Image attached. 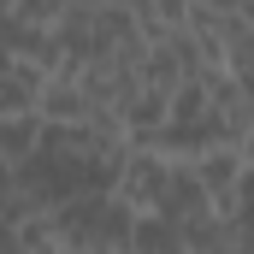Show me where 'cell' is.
Returning a JSON list of instances; mask_svg holds the SVG:
<instances>
[{"label": "cell", "instance_id": "4", "mask_svg": "<svg viewBox=\"0 0 254 254\" xmlns=\"http://www.w3.org/2000/svg\"><path fill=\"white\" fill-rule=\"evenodd\" d=\"M42 89H48V71L42 65L6 60L0 65V119H30L42 107Z\"/></svg>", "mask_w": 254, "mask_h": 254}, {"label": "cell", "instance_id": "2", "mask_svg": "<svg viewBox=\"0 0 254 254\" xmlns=\"http://www.w3.org/2000/svg\"><path fill=\"white\" fill-rule=\"evenodd\" d=\"M178 178V160L160 154V148H125L119 172H113V195L125 201L130 213H160V201Z\"/></svg>", "mask_w": 254, "mask_h": 254}, {"label": "cell", "instance_id": "3", "mask_svg": "<svg viewBox=\"0 0 254 254\" xmlns=\"http://www.w3.org/2000/svg\"><path fill=\"white\" fill-rule=\"evenodd\" d=\"M195 172V184L213 195V207L225 201V195L243 184V172H249V154H243V142H213V148H201L195 160H184Z\"/></svg>", "mask_w": 254, "mask_h": 254}, {"label": "cell", "instance_id": "6", "mask_svg": "<svg viewBox=\"0 0 254 254\" xmlns=\"http://www.w3.org/2000/svg\"><path fill=\"white\" fill-rule=\"evenodd\" d=\"M77 0H18L12 6V18H24V24H42V30H54L65 12H71Z\"/></svg>", "mask_w": 254, "mask_h": 254}, {"label": "cell", "instance_id": "5", "mask_svg": "<svg viewBox=\"0 0 254 254\" xmlns=\"http://www.w3.org/2000/svg\"><path fill=\"white\" fill-rule=\"evenodd\" d=\"M42 154V119L30 113V119H0V160H12V166H24V160H36Z\"/></svg>", "mask_w": 254, "mask_h": 254}, {"label": "cell", "instance_id": "1", "mask_svg": "<svg viewBox=\"0 0 254 254\" xmlns=\"http://www.w3.org/2000/svg\"><path fill=\"white\" fill-rule=\"evenodd\" d=\"M54 237L65 254H130L136 243V213L113 190L71 195L54 207Z\"/></svg>", "mask_w": 254, "mask_h": 254}, {"label": "cell", "instance_id": "7", "mask_svg": "<svg viewBox=\"0 0 254 254\" xmlns=\"http://www.w3.org/2000/svg\"><path fill=\"white\" fill-rule=\"evenodd\" d=\"M12 184H18V166H12V160H0V213H6V195H12Z\"/></svg>", "mask_w": 254, "mask_h": 254}, {"label": "cell", "instance_id": "8", "mask_svg": "<svg viewBox=\"0 0 254 254\" xmlns=\"http://www.w3.org/2000/svg\"><path fill=\"white\" fill-rule=\"evenodd\" d=\"M243 154H249V166H254V125H249V136H243Z\"/></svg>", "mask_w": 254, "mask_h": 254}]
</instances>
